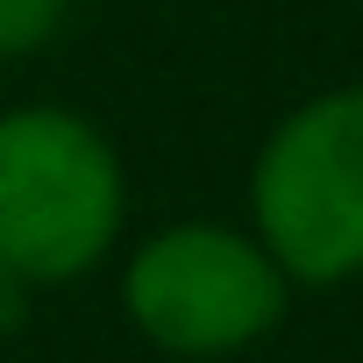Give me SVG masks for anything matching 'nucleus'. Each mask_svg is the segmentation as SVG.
<instances>
[{
	"label": "nucleus",
	"mask_w": 363,
	"mask_h": 363,
	"mask_svg": "<svg viewBox=\"0 0 363 363\" xmlns=\"http://www.w3.org/2000/svg\"><path fill=\"white\" fill-rule=\"evenodd\" d=\"M121 228V164L86 114H0V271L50 285L107 257Z\"/></svg>",
	"instance_id": "obj_1"
},
{
	"label": "nucleus",
	"mask_w": 363,
	"mask_h": 363,
	"mask_svg": "<svg viewBox=\"0 0 363 363\" xmlns=\"http://www.w3.org/2000/svg\"><path fill=\"white\" fill-rule=\"evenodd\" d=\"M257 242L299 285L363 271V86L292 107L250 171Z\"/></svg>",
	"instance_id": "obj_2"
},
{
	"label": "nucleus",
	"mask_w": 363,
	"mask_h": 363,
	"mask_svg": "<svg viewBox=\"0 0 363 363\" xmlns=\"http://www.w3.org/2000/svg\"><path fill=\"white\" fill-rule=\"evenodd\" d=\"M285 285L292 278L257 235L221 221H186L135 250L128 313L171 356H228L285 320Z\"/></svg>",
	"instance_id": "obj_3"
},
{
	"label": "nucleus",
	"mask_w": 363,
	"mask_h": 363,
	"mask_svg": "<svg viewBox=\"0 0 363 363\" xmlns=\"http://www.w3.org/2000/svg\"><path fill=\"white\" fill-rule=\"evenodd\" d=\"M65 0H0V50H29L57 29Z\"/></svg>",
	"instance_id": "obj_4"
}]
</instances>
